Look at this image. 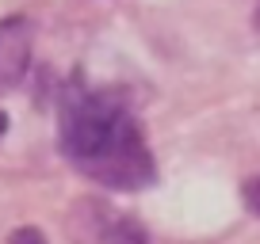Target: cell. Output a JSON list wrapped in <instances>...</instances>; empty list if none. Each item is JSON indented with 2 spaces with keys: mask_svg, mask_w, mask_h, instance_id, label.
Wrapping results in <instances>:
<instances>
[{
  "mask_svg": "<svg viewBox=\"0 0 260 244\" xmlns=\"http://www.w3.org/2000/svg\"><path fill=\"white\" fill-rule=\"evenodd\" d=\"M57 149L69 168L107 191H146L157 183V160L138 114L119 92L84 76L57 92Z\"/></svg>",
  "mask_w": 260,
  "mask_h": 244,
  "instance_id": "obj_1",
  "label": "cell"
},
{
  "mask_svg": "<svg viewBox=\"0 0 260 244\" xmlns=\"http://www.w3.org/2000/svg\"><path fill=\"white\" fill-rule=\"evenodd\" d=\"M65 233L73 244H149L146 225L104 198H81L69 206Z\"/></svg>",
  "mask_w": 260,
  "mask_h": 244,
  "instance_id": "obj_2",
  "label": "cell"
},
{
  "mask_svg": "<svg viewBox=\"0 0 260 244\" xmlns=\"http://www.w3.org/2000/svg\"><path fill=\"white\" fill-rule=\"evenodd\" d=\"M31 46H35V27L27 16L0 19V92H12L23 84L31 69Z\"/></svg>",
  "mask_w": 260,
  "mask_h": 244,
  "instance_id": "obj_3",
  "label": "cell"
},
{
  "mask_svg": "<svg viewBox=\"0 0 260 244\" xmlns=\"http://www.w3.org/2000/svg\"><path fill=\"white\" fill-rule=\"evenodd\" d=\"M8 244H46V240H42V233H39V229H31V225H27V229H16V233L8 236Z\"/></svg>",
  "mask_w": 260,
  "mask_h": 244,
  "instance_id": "obj_4",
  "label": "cell"
},
{
  "mask_svg": "<svg viewBox=\"0 0 260 244\" xmlns=\"http://www.w3.org/2000/svg\"><path fill=\"white\" fill-rule=\"evenodd\" d=\"M245 202H249V210L260 218V179H249V183H245Z\"/></svg>",
  "mask_w": 260,
  "mask_h": 244,
  "instance_id": "obj_5",
  "label": "cell"
}]
</instances>
